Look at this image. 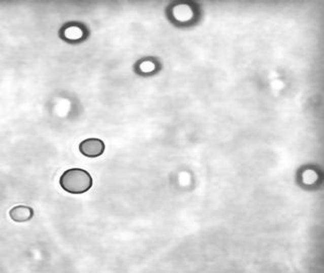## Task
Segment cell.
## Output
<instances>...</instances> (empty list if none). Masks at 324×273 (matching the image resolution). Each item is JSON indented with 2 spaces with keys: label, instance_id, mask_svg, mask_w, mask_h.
Returning <instances> with one entry per match:
<instances>
[{
  "label": "cell",
  "instance_id": "obj_1",
  "mask_svg": "<svg viewBox=\"0 0 324 273\" xmlns=\"http://www.w3.org/2000/svg\"><path fill=\"white\" fill-rule=\"evenodd\" d=\"M60 185L66 192L81 194L91 188L92 177L84 169L71 168L61 175Z\"/></svg>",
  "mask_w": 324,
  "mask_h": 273
},
{
  "label": "cell",
  "instance_id": "obj_2",
  "mask_svg": "<svg viewBox=\"0 0 324 273\" xmlns=\"http://www.w3.org/2000/svg\"><path fill=\"white\" fill-rule=\"evenodd\" d=\"M88 30L81 22L69 21L62 25L59 30V37L68 44L75 45L86 40Z\"/></svg>",
  "mask_w": 324,
  "mask_h": 273
},
{
  "label": "cell",
  "instance_id": "obj_3",
  "mask_svg": "<svg viewBox=\"0 0 324 273\" xmlns=\"http://www.w3.org/2000/svg\"><path fill=\"white\" fill-rule=\"evenodd\" d=\"M79 151L88 158H96L104 154L105 143L100 139H86L79 144Z\"/></svg>",
  "mask_w": 324,
  "mask_h": 273
},
{
  "label": "cell",
  "instance_id": "obj_4",
  "mask_svg": "<svg viewBox=\"0 0 324 273\" xmlns=\"http://www.w3.org/2000/svg\"><path fill=\"white\" fill-rule=\"evenodd\" d=\"M9 217L16 223H25L33 219L34 210L26 206H16L9 211Z\"/></svg>",
  "mask_w": 324,
  "mask_h": 273
},
{
  "label": "cell",
  "instance_id": "obj_5",
  "mask_svg": "<svg viewBox=\"0 0 324 273\" xmlns=\"http://www.w3.org/2000/svg\"><path fill=\"white\" fill-rule=\"evenodd\" d=\"M173 14L179 20H187L191 16V10L188 6L180 5L178 7H175Z\"/></svg>",
  "mask_w": 324,
  "mask_h": 273
},
{
  "label": "cell",
  "instance_id": "obj_6",
  "mask_svg": "<svg viewBox=\"0 0 324 273\" xmlns=\"http://www.w3.org/2000/svg\"><path fill=\"white\" fill-rule=\"evenodd\" d=\"M150 66H151V67H153V65H152V64H150V62H147V65L144 63V64H142V65H141V70H142L143 72H149V71H151Z\"/></svg>",
  "mask_w": 324,
  "mask_h": 273
}]
</instances>
